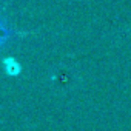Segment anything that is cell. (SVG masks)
<instances>
[{
  "instance_id": "cell-1",
  "label": "cell",
  "mask_w": 131,
  "mask_h": 131,
  "mask_svg": "<svg viewBox=\"0 0 131 131\" xmlns=\"http://www.w3.org/2000/svg\"><path fill=\"white\" fill-rule=\"evenodd\" d=\"M3 70L8 76H19L22 71V67L14 57H6L3 59Z\"/></svg>"
},
{
  "instance_id": "cell-2",
  "label": "cell",
  "mask_w": 131,
  "mask_h": 131,
  "mask_svg": "<svg viewBox=\"0 0 131 131\" xmlns=\"http://www.w3.org/2000/svg\"><path fill=\"white\" fill-rule=\"evenodd\" d=\"M29 32H19V31H14L8 26H5L3 23H0V45H2L5 40H8L9 37H22V36H26Z\"/></svg>"
}]
</instances>
